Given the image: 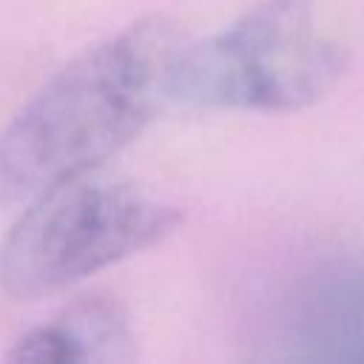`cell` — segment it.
Masks as SVG:
<instances>
[{
	"label": "cell",
	"mask_w": 364,
	"mask_h": 364,
	"mask_svg": "<svg viewBox=\"0 0 364 364\" xmlns=\"http://www.w3.org/2000/svg\"><path fill=\"white\" fill-rule=\"evenodd\" d=\"M347 60L310 0H259L222 31L182 46L168 91L171 102L213 111H296L321 100Z\"/></svg>",
	"instance_id": "7a4b0ae2"
},
{
	"label": "cell",
	"mask_w": 364,
	"mask_h": 364,
	"mask_svg": "<svg viewBox=\"0 0 364 364\" xmlns=\"http://www.w3.org/2000/svg\"><path fill=\"white\" fill-rule=\"evenodd\" d=\"M276 364H364V259H333L299 276L273 321Z\"/></svg>",
	"instance_id": "277c9868"
},
{
	"label": "cell",
	"mask_w": 364,
	"mask_h": 364,
	"mask_svg": "<svg viewBox=\"0 0 364 364\" xmlns=\"http://www.w3.org/2000/svg\"><path fill=\"white\" fill-rule=\"evenodd\" d=\"M0 364H136V338L114 299L80 296L23 333Z\"/></svg>",
	"instance_id": "5b68a950"
},
{
	"label": "cell",
	"mask_w": 364,
	"mask_h": 364,
	"mask_svg": "<svg viewBox=\"0 0 364 364\" xmlns=\"http://www.w3.org/2000/svg\"><path fill=\"white\" fill-rule=\"evenodd\" d=\"M179 31L139 17L71 57L0 128V208L97 171L171 102Z\"/></svg>",
	"instance_id": "6da1fadb"
},
{
	"label": "cell",
	"mask_w": 364,
	"mask_h": 364,
	"mask_svg": "<svg viewBox=\"0 0 364 364\" xmlns=\"http://www.w3.org/2000/svg\"><path fill=\"white\" fill-rule=\"evenodd\" d=\"M182 213L139 188L80 173L26 202L0 242V287L11 299L54 296L165 242Z\"/></svg>",
	"instance_id": "3957f363"
}]
</instances>
